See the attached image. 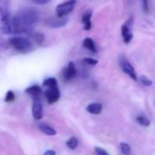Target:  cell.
Returning a JSON list of instances; mask_svg holds the SVG:
<instances>
[{"mask_svg":"<svg viewBox=\"0 0 155 155\" xmlns=\"http://www.w3.org/2000/svg\"><path fill=\"white\" fill-rule=\"evenodd\" d=\"M25 93L32 96L33 98H39V96L42 94V88L39 85H32L27 87L25 90Z\"/></svg>","mask_w":155,"mask_h":155,"instance_id":"obj_12","label":"cell"},{"mask_svg":"<svg viewBox=\"0 0 155 155\" xmlns=\"http://www.w3.org/2000/svg\"><path fill=\"white\" fill-rule=\"evenodd\" d=\"M32 115L36 121H39L43 117V106L39 98H33Z\"/></svg>","mask_w":155,"mask_h":155,"instance_id":"obj_8","label":"cell"},{"mask_svg":"<svg viewBox=\"0 0 155 155\" xmlns=\"http://www.w3.org/2000/svg\"><path fill=\"white\" fill-rule=\"evenodd\" d=\"M94 152H95V155H110L105 149L100 147H95Z\"/></svg>","mask_w":155,"mask_h":155,"instance_id":"obj_23","label":"cell"},{"mask_svg":"<svg viewBox=\"0 0 155 155\" xmlns=\"http://www.w3.org/2000/svg\"><path fill=\"white\" fill-rule=\"evenodd\" d=\"M83 46H84L87 50L90 51V52L93 53V54H96V53L98 52V51H97L96 45H95V42H94L93 39L90 38V37H86V38L83 40Z\"/></svg>","mask_w":155,"mask_h":155,"instance_id":"obj_14","label":"cell"},{"mask_svg":"<svg viewBox=\"0 0 155 155\" xmlns=\"http://www.w3.org/2000/svg\"><path fill=\"white\" fill-rule=\"evenodd\" d=\"M83 63L88 64V65H96L99 61L96 60V59H93V58H90V57H85L83 59Z\"/></svg>","mask_w":155,"mask_h":155,"instance_id":"obj_21","label":"cell"},{"mask_svg":"<svg viewBox=\"0 0 155 155\" xmlns=\"http://www.w3.org/2000/svg\"><path fill=\"white\" fill-rule=\"evenodd\" d=\"M43 155H56V152L54 150H48L44 153Z\"/></svg>","mask_w":155,"mask_h":155,"instance_id":"obj_25","label":"cell"},{"mask_svg":"<svg viewBox=\"0 0 155 155\" xmlns=\"http://www.w3.org/2000/svg\"><path fill=\"white\" fill-rule=\"evenodd\" d=\"M42 85L46 87L45 97L49 104L57 103L60 98V91L58 88V81L55 77H49L46 79Z\"/></svg>","mask_w":155,"mask_h":155,"instance_id":"obj_3","label":"cell"},{"mask_svg":"<svg viewBox=\"0 0 155 155\" xmlns=\"http://www.w3.org/2000/svg\"><path fill=\"white\" fill-rule=\"evenodd\" d=\"M38 128H39V130H40L43 134H45L46 135H48V136H55V135L57 134V131H56L54 128H52L51 126H49V125H48V124H39V125H38Z\"/></svg>","mask_w":155,"mask_h":155,"instance_id":"obj_15","label":"cell"},{"mask_svg":"<svg viewBox=\"0 0 155 155\" xmlns=\"http://www.w3.org/2000/svg\"><path fill=\"white\" fill-rule=\"evenodd\" d=\"M69 19L66 17H50L46 21V25L51 28H60L68 24Z\"/></svg>","mask_w":155,"mask_h":155,"instance_id":"obj_9","label":"cell"},{"mask_svg":"<svg viewBox=\"0 0 155 155\" xmlns=\"http://www.w3.org/2000/svg\"><path fill=\"white\" fill-rule=\"evenodd\" d=\"M3 46H5V41L0 37V47H3Z\"/></svg>","mask_w":155,"mask_h":155,"instance_id":"obj_27","label":"cell"},{"mask_svg":"<svg viewBox=\"0 0 155 155\" xmlns=\"http://www.w3.org/2000/svg\"><path fill=\"white\" fill-rule=\"evenodd\" d=\"M131 28H132V18H130L122 26V36L125 44H129L133 38V34L132 33Z\"/></svg>","mask_w":155,"mask_h":155,"instance_id":"obj_7","label":"cell"},{"mask_svg":"<svg viewBox=\"0 0 155 155\" xmlns=\"http://www.w3.org/2000/svg\"><path fill=\"white\" fill-rule=\"evenodd\" d=\"M75 5H76V1L74 0H69L58 4L56 6V14L58 17H64L69 13H71L75 7Z\"/></svg>","mask_w":155,"mask_h":155,"instance_id":"obj_5","label":"cell"},{"mask_svg":"<svg viewBox=\"0 0 155 155\" xmlns=\"http://www.w3.org/2000/svg\"><path fill=\"white\" fill-rule=\"evenodd\" d=\"M143 8L144 13H148L149 12V4H148L147 1H143Z\"/></svg>","mask_w":155,"mask_h":155,"instance_id":"obj_24","label":"cell"},{"mask_svg":"<svg viewBox=\"0 0 155 155\" xmlns=\"http://www.w3.org/2000/svg\"><path fill=\"white\" fill-rule=\"evenodd\" d=\"M119 64H120L121 69L122 70V72L124 74H126L127 75H129V77L131 79H132L133 81H137L136 71H135L134 67L132 65V64L126 59V57L121 56V58L119 59Z\"/></svg>","mask_w":155,"mask_h":155,"instance_id":"obj_6","label":"cell"},{"mask_svg":"<svg viewBox=\"0 0 155 155\" xmlns=\"http://www.w3.org/2000/svg\"><path fill=\"white\" fill-rule=\"evenodd\" d=\"M77 75V69L75 66V64L73 62H69L68 66L64 69L63 72V77L64 80L67 82H69L71 80H73Z\"/></svg>","mask_w":155,"mask_h":155,"instance_id":"obj_10","label":"cell"},{"mask_svg":"<svg viewBox=\"0 0 155 155\" xmlns=\"http://www.w3.org/2000/svg\"><path fill=\"white\" fill-rule=\"evenodd\" d=\"M33 38H34L35 42L37 44H42L44 41V35L41 33H35L33 35Z\"/></svg>","mask_w":155,"mask_h":155,"instance_id":"obj_20","label":"cell"},{"mask_svg":"<svg viewBox=\"0 0 155 155\" xmlns=\"http://www.w3.org/2000/svg\"><path fill=\"white\" fill-rule=\"evenodd\" d=\"M87 112L91 114H95V115H98L101 113L102 111V105L99 103H92V104H90L88 106H87Z\"/></svg>","mask_w":155,"mask_h":155,"instance_id":"obj_13","label":"cell"},{"mask_svg":"<svg viewBox=\"0 0 155 155\" xmlns=\"http://www.w3.org/2000/svg\"><path fill=\"white\" fill-rule=\"evenodd\" d=\"M38 20V13L36 9L25 7L12 16V33L17 35H31L33 25Z\"/></svg>","mask_w":155,"mask_h":155,"instance_id":"obj_1","label":"cell"},{"mask_svg":"<svg viewBox=\"0 0 155 155\" xmlns=\"http://www.w3.org/2000/svg\"><path fill=\"white\" fill-rule=\"evenodd\" d=\"M0 33L5 35L12 33V17L8 1H0Z\"/></svg>","mask_w":155,"mask_h":155,"instance_id":"obj_2","label":"cell"},{"mask_svg":"<svg viewBox=\"0 0 155 155\" xmlns=\"http://www.w3.org/2000/svg\"><path fill=\"white\" fill-rule=\"evenodd\" d=\"M136 122H137L140 125H142V126H143V127H149V126L151 125V121H150V119L147 118V117L144 116V115H138V116L136 117Z\"/></svg>","mask_w":155,"mask_h":155,"instance_id":"obj_16","label":"cell"},{"mask_svg":"<svg viewBox=\"0 0 155 155\" xmlns=\"http://www.w3.org/2000/svg\"><path fill=\"white\" fill-rule=\"evenodd\" d=\"M15 100V94H14V92L12 91H8L5 94V103H11Z\"/></svg>","mask_w":155,"mask_h":155,"instance_id":"obj_22","label":"cell"},{"mask_svg":"<svg viewBox=\"0 0 155 155\" xmlns=\"http://www.w3.org/2000/svg\"><path fill=\"white\" fill-rule=\"evenodd\" d=\"M91 17H92V12L90 10H87L81 17V22L84 25V29L86 31H89L91 29Z\"/></svg>","mask_w":155,"mask_h":155,"instance_id":"obj_11","label":"cell"},{"mask_svg":"<svg viewBox=\"0 0 155 155\" xmlns=\"http://www.w3.org/2000/svg\"><path fill=\"white\" fill-rule=\"evenodd\" d=\"M66 145L70 149V150H75L77 147H78V145H79V141H78V139L76 138V137H70L68 141H67V143H66Z\"/></svg>","mask_w":155,"mask_h":155,"instance_id":"obj_17","label":"cell"},{"mask_svg":"<svg viewBox=\"0 0 155 155\" xmlns=\"http://www.w3.org/2000/svg\"><path fill=\"white\" fill-rule=\"evenodd\" d=\"M9 45L19 53H27L33 49L32 43L24 36H14L9 40Z\"/></svg>","mask_w":155,"mask_h":155,"instance_id":"obj_4","label":"cell"},{"mask_svg":"<svg viewBox=\"0 0 155 155\" xmlns=\"http://www.w3.org/2000/svg\"><path fill=\"white\" fill-rule=\"evenodd\" d=\"M140 82H141L144 86H147V87L153 85V81H152L150 78H148L147 76H145V75H141V76H140Z\"/></svg>","mask_w":155,"mask_h":155,"instance_id":"obj_19","label":"cell"},{"mask_svg":"<svg viewBox=\"0 0 155 155\" xmlns=\"http://www.w3.org/2000/svg\"><path fill=\"white\" fill-rule=\"evenodd\" d=\"M35 4H37V5H44V4H47L48 3L49 1L48 0H46V1H33Z\"/></svg>","mask_w":155,"mask_h":155,"instance_id":"obj_26","label":"cell"},{"mask_svg":"<svg viewBox=\"0 0 155 155\" xmlns=\"http://www.w3.org/2000/svg\"><path fill=\"white\" fill-rule=\"evenodd\" d=\"M120 148H121L122 153L124 155L132 154V148L127 143H120Z\"/></svg>","mask_w":155,"mask_h":155,"instance_id":"obj_18","label":"cell"}]
</instances>
